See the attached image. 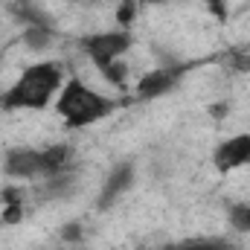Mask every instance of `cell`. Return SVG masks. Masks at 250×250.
Returning a JSON list of instances; mask_svg holds the SVG:
<instances>
[{
    "mask_svg": "<svg viewBox=\"0 0 250 250\" xmlns=\"http://www.w3.org/2000/svg\"><path fill=\"white\" fill-rule=\"evenodd\" d=\"M114 111H117V102L96 93L82 79H67L64 87L59 90V96H56V114L70 128H87V125L111 117Z\"/></svg>",
    "mask_w": 250,
    "mask_h": 250,
    "instance_id": "2",
    "label": "cell"
},
{
    "mask_svg": "<svg viewBox=\"0 0 250 250\" xmlns=\"http://www.w3.org/2000/svg\"><path fill=\"white\" fill-rule=\"evenodd\" d=\"M212 163H215L218 172H233V169L250 166V134H236V137L224 140L215 148Z\"/></svg>",
    "mask_w": 250,
    "mask_h": 250,
    "instance_id": "5",
    "label": "cell"
},
{
    "mask_svg": "<svg viewBox=\"0 0 250 250\" xmlns=\"http://www.w3.org/2000/svg\"><path fill=\"white\" fill-rule=\"evenodd\" d=\"M131 44H134L131 29H108V32H93V35L82 38L84 56L96 64L99 70L114 62H120L125 53L131 50Z\"/></svg>",
    "mask_w": 250,
    "mask_h": 250,
    "instance_id": "3",
    "label": "cell"
},
{
    "mask_svg": "<svg viewBox=\"0 0 250 250\" xmlns=\"http://www.w3.org/2000/svg\"><path fill=\"white\" fill-rule=\"evenodd\" d=\"M64 239H67V242H70V239H82V227H79V224L64 227Z\"/></svg>",
    "mask_w": 250,
    "mask_h": 250,
    "instance_id": "16",
    "label": "cell"
},
{
    "mask_svg": "<svg viewBox=\"0 0 250 250\" xmlns=\"http://www.w3.org/2000/svg\"><path fill=\"white\" fill-rule=\"evenodd\" d=\"M102 76L111 82V84H117V87H125V76H128V67H125V62L120 59V62L108 64V67H102Z\"/></svg>",
    "mask_w": 250,
    "mask_h": 250,
    "instance_id": "13",
    "label": "cell"
},
{
    "mask_svg": "<svg viewBox=\"0 0 250 250\" xmlns=\"http://www.w3.org/2000/svg\"><path fill=\"white\" fill-rule=\"evenodd\" d=\"M0 108H3V90H0Z\"/></svg>",
    "mask_w": 250,
    "mask_h": 250,
    "instance_id": "17",
    "label": "cell"
},
{
    "mask_svg": "<svg viewBox=\"0 0 250 250\" xmlns=\"http://www.w3.org/2000/svg\"><path fill=\"white\" fill-rule=\"evenodd\" d=\"M227 215H230V224H233L236 230L250 233V204H230Z\"/></svg>",
    "mask_w": 250,
    "mask_h": 250,
    "instance_id": "10",
    "label": "cell"
},
{
    "mask_svg": "<svg viewBox=\"0 0 250 250\" xmlns=\"http://www.w3.org/2000/svg\"><path fill=\"white\" fill-rule=\"evenodd\" d=\"M9 178L18 181H32L41 178V148H12L3 163Z\"/></svg>",
    "mask_w": 250,
    "mask_h": 250,
    "instance_id": "6",
    "label": "cell"
},
{
    "mask_svg": "<svg viewBox=\"0 0 250 250\" xmlns=\"http://www.w3.org/2000/svg\"><path fill=\"white\" fill-rule=\"evenodd\" d=\"M227 67L236 70V73H250V56L248 53H227Z\"/></svg>",
    "mask_w": 250,
    "mask_h": 250,
    "instance_id": "14",
    "label": "cell"
},
{
    "mask_svg": "<svg viewBox=\"0 0 250 250\" xmlns=\"http://www.w3.org/2000/svg\"><path fill=\"white\" fill-rule=\"evenodd\" d=\"M64 87V70L59 62H38L26 67L18 82L3 90V108L9 111H44Z\"/></svg>",
    "mask_w": 250,
    "mask_h": 250,
    "instance_id": "1",
    "label": "cell"
},
{
    "mask_svg": "<svg viewBox=\"0 0 250 250\" xmlns=\"http://www.w3.org/2000/svg\"><path fill=\"white\" fill-rule=\"evenodd\" d=\"M207 6H209V12H212L218 21L227 18V3H224V0H207Z\"/></svg>",
    "mask_w": 250,
    "mask_h": 250,
    "instance_id": "15",
    "label": "cell"
},
{
    "mask_svg": "<svg viewBox=\"0 0 250 250\" xmlns=\"http://www.w3.org/2000/svg\"><path fill=\"white\" fill-rule=\"evenodd\" d=\"M70 160H73V146H67V143L41 148V178H53L59 172H67Z\"/></svg>",
    "mask_w": 250,
    "mask_h": 250,
    "instance_id": "8",
    "label": "cell"
},
{
    "mask_svg": "<svg viewBox=\"0 0 250 250\" xmlns=\"http://www.w3.org/2000/svg\"><path fill=\"white\" fill-rule=\"evenodd\" d=\"M184 73H187V64H178V62L160 64V67L148 70V73L137 82V90H134L137 102H151V99L169 93L172 87H178V82L184 79Z\"/></svg>",
    "mask_w": 250,
    "mask_h": 250,
    "instance_id": "4",
    "label": "cell"
},
{
    "mask_svg": "<svg viewBox=\"0 0 250 250\" xmlns=\"http://www.w3.org/2000/svg\"><path fill=\"white\" fill-rule=\"evenodd\" d=\"M131 184H134V166H131V163L114 166V169L108 172V178H105V187H102V195H99V207L108 209L111 204H117L125 192L131 189Z\"/></svg>",
    "mask_w": 250,
    "mask_h": 250,
    "instance_id": "7",
    "label": "cell"
},
{
    "mask_svg": "<svg viewBox=\"0 0 250 250\" xmlns=\"http://www.w3.org/2000/svg\"><path fill=\"white\" fill-rule=\"evenodd\" d=\"M23 41H26V47H32V50H47V47L53 44V32H50V26H26Z\"/></svg>",
    "mask_w": 250,
    "mask_h": 250,
    "instance_id": "9",
    "label": "cell"
},
{
    "mask_svg": "<svg viewBox=\"0 0 250 250\" xmlns=\"http://www.w3.org/2000/svg\"><path fill=\"white\" fill-rule=\"evenodd\" d=\"M175 250H230V242H224V239H187Z\"/></svg>",
    "mask_w": 250,
    "mask_h": 250,
    "instance_id": "11",
    "label": "cell"
},
{
    "mask_svg": "<svg viewBox=\"0 0 250 250\" xmlns=\"http://www.w3.org/2000/svg\"><path fill=\"white\" fill-rule=\"evenodd\" d=\"M137 6H140V0H123V3L117 6L120 29H131V23H134V18H137Z\"/></svg>",
    "mask_w": 250,
    "mask_h": 250,
    "instance_id": "12",
    "label": "cell"
}]
</instances>
